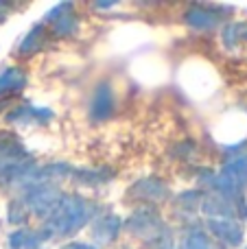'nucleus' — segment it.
I'll return each instance as SVG.
<instances>
[{"label": "nucleus", "instance_id": "nucleus-1", "mask_svg": "<svg viewBox=\"0 0 247 249\" xmlns=\"http://www.w3.org/2000/svg\"><path fill=\"white\" fill-rule=\"evenodd\" d=\"M99 214L101 208L96 201H90V199L81 197V195L64 193L61 201L44 219L39 230L46 234L48 241H64V238L74 236L86 225H90Z\"/></svg>", "mask_w": 247, "mask_h": 249}, {"label": "nucleus", "instance_id": "nucleus-2", "mask_svg": "<svg viewBox=\"0 0 247 249\" xmlns=\"http://www.w3.org/2000/svg\"><path fill=\"white\" fill-rule=\"evenodd\" d=\"M37 166L35 155L22 144L13 131H0V186L4 190H20L22 181Z\"/></svg>", "mask_w": 247, "mask_h": 249}, {"label": "nucleus", "instance_id": "nucleus-3", "mask_svg": "<svg viewBox=\"0 0 247 249\" xmlns=\"http://www.w3.org/2000/svg\"><path fill=\"white\" fill-rule=\"evenodd\" d=\"M61 197H64V190L55 181L29 186L20 193V201L24 203L29 216H37V219H46L61 201Z\"/></svg>", "mask_w": 247, "mask_h": 249}, {"label": "nucleus", "instance_id": "nucleus-4", "mask_svg": "<svg viewBox=\"0 0 247 249\" xmlns=\"http://www.w3.org/2000/svg\"><path fill=\"white\" fill-rule=\"evenodd\" d=\"M123 230H125L129 236L140 238V241L147 243V241H151L153 236H158L160 232H164L166 223L156 208L138 206L125 221H123Z\"/></svg>", "mask_w": 247, "mask_h": 249}, {"label": "nucleus", "instance_id": "nucleus-5", "mask_svg": "<svg viewBox=\"0 0 247 249\" xmlns=\"http://www.w3.org/2000/svg\"><path fill=\"white\" fill-rule=\"evenodd\" d=\"M125 199L136 206H147V208H158L171 199V188L164 179L160 177H142V179L134 181L129 190L125 193Z\"/></svg>", "mask_w": 247, "mask_h": 249}, {"label": "nucleus", "instance_id": "nucleus-6", "mask_svg": "<svg viewBox=\"0 0 247 249\" xmlns=\"http://www.w3.org/2000/svg\"><path fill=\"white\" fill-rule=\"evenodd\" d=\"M228 7H219V4H201L195 2L184 11V24L188 29L197 31V33H208V31H217L223 26V20L230 16Z\"/></svg>", "mask_w": 247, "mask_h": 249}, {"label": "nucleus", "instance_id": "nucleus-7", "mask_svg": "<svg viewBox=\"0 0 247 249\" xmlns=\"http://www.w3.org/2000/svg\"><path fill=\"white\" fill-rule=\"evenodd\" d=\"M42 24L55 37H74L81 29V18L72 2H59L51 11H46Z\"/></svg>", "mask_w": 247, "mask_h": 249}, {"label": "nucleus", "instance_id": "nucleus-8", "mask_svg": "<svg viewBox=\"0 0 247 249\" xmlns=\"http://www.w3.org/2000/svg\"><path fill=\"white\" fill-rule=\"evenodd\" d=\"M118 101L114 86L109 81H99L90 94V105H88V116L92 123H105L116 114Z\"/></svg>", "mask_w": 247, "mask_h": 249}, {"label": "nucleus", "instance_id": "nucleus-9", "mask_svg": "<svg viewBox=\"0 0 247 249\" xmlns=\"http://www.w3.org/2000/svg\"><path fill=\"white\" fill-rule=\"evenodd\" d=\"M4 121L13 127H46L55 121V112L48 107H37L31 103H20L16 107L7 109Z\"/></svg>", "mask_w": 247, "mask_h": 249}, {"label": "nucleus", "instance_id": "nucleus-10", "mask_svg": "<svg viewBox=\"0 0 247 249\" xmlns=\"http://www.w3.org/2000/svg\"><path fill=\"white\" fill-rule=\"evenodd\" d=\"M206 232L223 247L236 249L243 245L245 228L239 219H206Z\"/></svg>", "mask_w": 247, "mask_h": 249}, {"label": "nucleus", "instance_id": "nucleus-11", "mask_svg": "<svg viewBox=\"0 0 247 249\" xmlns=\"http://www.w3.org/2000/svg\"><path fill=\"white\" fill-rule=\"evenodd\" d=\"M88 228H90L92 245H94L96 249L107 247V245H112V243H116L118 236H121L123 219L121 216H116V214H112V212H101V214L96 216Z\"/></svg>", "mask_w": 247, "mask_h": 249}, {"label": "nucleus", "instance_id": "nucleus-12", "mask_svg": "<svg viewBox=\"0 0 247 249\" xmlns=\"http://www.w3.org/2000/svg\"><path fill=\"white\" fill-rule=\"evenodd\" d=\"M173 249H223L206 232L204 225L199 223H186L177 234Z\"/></svg>", "mask_w": 247, "mask_h": 249}, {"label": "nucleus", "instance_id": "nucleus-13", "mask_svg": "<svg viewBox=\"0 0 247 249\" xmlns=\"http://www.w3.org/2000/svg\"><path fill=\"white\" fill-rule=\"evenodd\" d=\"M201 201H204V190L191 188L179 193L173 199V212L177 219H182L184 223H195V216L201 212Z\"/></svg>", "mask_w": 247, "mask_h": 249}, {"label": "nucleus", "instance_id": "nucleus-14", "mask_svg": "<svg viewBox=\"0 0 247 249\" xmlns=\"http://www.w3.org/2000/svg\"><path fill=\"white\" fill-rule=\"evenodd\" d=\"M68 179L77 186H83V188H101L103 184L114 179V171L107 166H94V168H86V166H79L70 171Z\"/></svg>", "mask_w": 247, "mask_h": 249}, {"label": "nucleus", "instance_id": "nucleus-15", "mask_svg": "<svg viewBox=\"0 0 247 249\" xmlns=\"http://www.w3.org/2000/svg\"><path fill=\"white\" fill-rule=\"evenodd\" d=\"M46 44H48V31H46V26L39 22V24L31 26L29 33H26L24 37L18 42L13 55H16L18 59H29V57L37 55L39 51H44V46H46Z\"/></svg>", "mask_w": 247, "mask_h": 249}, {"label": "nucleus", "instance_id": "nucleus-16", "mask_svg": "<svg viewBox=\"0 0 247 249\" xmlns=\"http://www.w3.org/2000/svg\"><path fill=\"white\" fill-rule=\"evenodd\" d=\"M29 83V74L20 66H7L0 70V99H16Z\"/></svg>", "mask_w": 247, "mask_h": 249}, {"label": "nucleus", "instance_id": "nucleus-17", "mask_svg": "<svg viewBox=\"0 0 247 249\" xmlns=\"http://www.w3.org/2000/svg\"><path fill=\"white\" fill-rule=\"evenodd\" d=\"M44 243H48L46 234L31 228H16L7 238L9 249H42Z\"/></svg>", "mask_w": 247, "mask_h": 249}, {"label": "nucleus", "instance_id": "nucleus-18", "mask_svg": "<svg viewBox=\"0 0 247 249\" xmlns=\"http://www.w3.org/2000/svg\"><path fill=\"white\" fill-rule=\"evenodd\" d=\"M219 173L226 175L228 179L241 190V193H245L247 190V151L245 153L234 155L230 162H226V166H223Z\"/></svg>", "mask_w": 247, "mask_h": 249}, {"label": "nucleus", "instance_id": "nucleus-19", "mask_svg": "<svg viewBox=\"0 0 247 249\" xmlns=\"http://www.w3.org/2000/svg\"><path fill=\"white\" fill-rule=\"evenodd\" d=\"M245 31H247L245 22H226L221 26V44L228 51H234L241 39L245 37Z\"/></svg>", "mask_w": 247, "mask_h": 249}, {"label": "nucleus", "instance_id": "nucleus-20", "mask_svg": "<svg viewBox=\"0 0 247 249\" xmlns=\"http://www.w3.org/2000/svg\"><path fill=\"white\" fill-rule=\"evenodd\" d=\"M26 219H29V212H26L24 203L20 201V197L18 199H11L7 206V221L11 225H20V228H24Z\"/></svg>", "mask_w": 247, "mask_h": 249}, {"label": "nucleus", "instance_id": "nucleus-21", "mask_svg": "<svg viewBox=\"0 0 247 249\" xmlns=\"http://www.w3.org/2000/svg\"><path fill=\"white\" fill-rule=\"evenodd\" d=\"M175 158L177 160H191V158H195L197 155V144L193 140H184V142H179L177 146H175Z\"/></svg>", "mask_w": 247, "mask_h": 249}, {"label": "nucleus", "instance_id": "nucleus-22", "mask_svg": "<svg viewBox=\"0 0 247 249\" xmlns=\"http://www.w3.org/2000/svg\"><path fill=\"white\" fill-rule=\"evenodd\" d=\"M13 9H16V4H13V2H2V0H0V24H2V22L11 16Z\"/></svg>", "mask_w": 247, "mask_h": 249}, {"label": "nucleus", "instance_id": "nucleus-23", "mask_svg": "<svg viewBox=\"0 0 247 249\" xmlns=\"http://www.w3.org/2000/svg\"><path fill=\"white\" fill-rule=\"evenodd\" d=\"M59 249H96L92 243H83V241H70V243H64Z\"/></svg>", "mask_w": 247, "mask_h": 249}, {"label": "nucleus", "instance_id": "nucleus-24", "mask_svg": "<svg viewBox=\"0 0 247 249\" xmlns=\"http://www.w3.org/2000/svg\"><path fill=\"white\" fill-rule=\"evenodd\" d=\"M112 7H116L114 0H107V2H92V9H112Z\"/></svg>", "mask_w": 247, "mask_h": 249}, {"label": "nucleus", "instance_id": "nucleus-25", "mask_svg": "<svg viewBox=\"0 0 247 249\" xmlns=\"http://www.w3.org/2000/svg\"><path fill=\"white\" fill-rule=\"evenodd\" d=\"M11 103H13V99H0V116L7 114V109L11 107Z\"/></svg>", "mask_w": 247, "mask_h": 249}, {"label": "nucleus", "instance_id": "nucleus-26", "mask_svg": "<svg viewBox=\"0 0 247 249\" xmlns=\"http://www.w3.org/2000/svg\"><path fill=\"white\" fill-rule=\"evenodd\" d=\"M243 39H245V42H247V31H245V37H243Z\"/></svg>", "mask_w": 247, "mask_h": 249}, {"label": "nucleus", "instance_id": "nucleus-27", "mask_svg": "<svg viewBox=\"0 0 247 249\" xmlns=\"http://www.w3.org/2000/svg\"><path fill=\"white\" fill-rule=\"evenodd\" d=\"M245 249H247V247H245Z\"/></svg>", "mask_w": 247, "mask_h": 249}]
</instances>
